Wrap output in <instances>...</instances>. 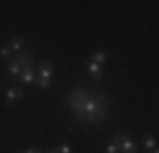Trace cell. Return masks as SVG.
<instances>
[{"label":"cell","instance_id":"9","mask_svg":"<svg viewBox=\"0 0 159 153\" xmlns=\"http://www.w3.org/2000/svg\"><path fill=\"white\" fill-rule=\"evenodd\" d=\"M142 148L146 151H152L154 148H157V140L154 135H151V133H146V135L142 136Z\"/></svg>","mask_w":159,"mask_h":153},{"label":"cell","instance_id":"18","mask_svg":"<svg viewBox=\"0 0 159 153\" xmlns=\"http://www.w3.org/2000/svg\"><path fill=\"white\" fill-rule=\"evenodd\" d=\"M146 153H152V151H146Z\"/></svg>","mask_w":159,"mask_h":153},{"label":"cell","instance_id":"13","mask_svg":"<svg viewBox=\"0 0 159 153\" xmlns=\"http://www.w3.org/2000/svg\"><path fill=\"white\" fill-rule=\"evenodd\" d=\"M36 83H37V87H39V89H43V90L51 89V80H46V78H37V80H36Z\"/></svg>","mask_w":159,"mask_h":153},{"label":"cell","instance_id":"2","mask_svg":"<svg viewBox=\"0 0 159 153\" xmlns=\"http://www.w3.org/2000/svg\"><path fill=\"white\" fill-rule=\"evenodd\" d=\"M113 145L119 148L120 153H137V150H139L137 143L132 141V138L127 133H122V131H119L113 136Z\"/></svg>","mask_w":159,"mask_h":153},{"label":"cell","instance_id":"10","mask_svg":"<svg viewBox=\"0 0 159 153\" xmlns=\"http://www.w3.org/2000/svg\"><path fill=\"white\" fill-rule=\"evenodd\" d=\"M107 53L103 51V49H97V51H93V55H92V61L93 63H97V65H100V67H103L105 63H107Z\"/></svg>","mask_w":159,"mask_h":153},{"label":"cell","instance_id":"14","mask_svg":"<svg viewBox=\"0 0 159 153\" xmlns=\"http://www.w3.org/2000/svg\"><path fill=\"white\" fill-rule=\"evenodd\" d=\"M105 153H120V151H119V148H117L115 145L110 143V145H107V146H105Z\"/></svg>","mask_w":159,"mask_h":153},{"label":"cell","instance_id":"3","mask_svg":"<svg viewBox=\"0 0 159 153\" xmlns=\"http://www.w3.org/2000/svg\"><path fill=\"white\" fill-rule=\"evenodd\" d=\"M22 99H24V92H22V89H20V87H17V85H14V87H10V89L7 90L5 101H3V106L9 107V106H12V104L20 102Z\"/></svg>","mask_w":159,"mask_h":153},{"label":"cell","instance_id":"15","mask_svg":"<svg viewBox=\"0 0 159 153\" xmlns=\"http://www.w3.org/2000/svg\"><path fill=\"white\" fill-rule=\"evenodd\" d=\"M59 150V153H71V146L68 143H64V145H61V146L58 148Z\"/></svg>","mask_w":159,"mask_h":153},{"label":"cell","instance_id":"8","mask_svg":"<svg viewBox=\"0 0 159 153\" xmlns=\"http://www.w3.org/2000/svg\"><path fill=\"white\" fill-rule=\"evenodd\" d=\"M20 72H22V65L16 58L10 60L9 65H7V75H9V78H17L20 75Z\"/></svg>","mask_w":159,"mask_h":153},{"label":"cell","instance_id":"7","mask_svg":"<svg viewBox=\"0 0 159 153\" xmlns=\"http://www.w3.org/2000/svg\"><path fill=\"white\" fill-rule=\"evenodd\" d=\"M86 68H88L90 76H92L95 82L102 80V76H103V67H100V65L93 63V61H88V63H86Z\"/></svg>","mask_w":159,"mask_h":153},{"label":"cell","instance_id":"17","mask_svg":"<svg viewBox=\"0 0 159 153\" xmlns=\"http://www.w3.org/2000/svg\"><path fill=\"white\" fill-rule=\"evenodd\" d=\"M48 153H59V150H49Z\"/></svg>","mask_w":159,"mask_h":153},{"label":"cell","instance_id":"6","mask_svg":"<svg viewBox=\"0 0 159 153\" xmlns=\"http://www.w3.org/2000/svg\"><path fill=\"white\" fill-rule=\"evenodd\" d=\"M14 58L22 65V68L32 67V65H34V53L32 51H19V53H16Z\"/></svg>","mask_w":159,"mask_h":153},{"label":"cell","instance_id":"16","mask_svg":"<svg viewBox=\"0 0 159 153\" xmlns=\"http://www.w3.org/2000/svg\"><path fill=\"white\" fill-rule=\"evenodd\" d=\"M24 153H41V150H39V148H36V146H31V148H27Z\"/></svg>","mask_w":159,"mask_h":153},{"label":"cell","instance_id":"5","mask_svg":"<svg viewBox=\"0 0 159 153\" xmlns=\"http://www.w3.org/2000/svg\"><path fill=\"white\" fill-rule=\"evenodd\" d=\"M17 78H19V82H20V83H25V85H31V83H34V80H36V72H34V67L22 68L20 75H19Z\"/></svg>","mask_w":159,"mask_h":153},{"label":"cell","instance_id":"1","mask_svg":"<svg viewBox=\"0 0 159 153\" xmlns=\"http://www.w3.org/2000/svg\"><path fill=\"white\" fill-rule=\"evenodd\" d=\"M107 109H108V99L105 94L88 95L83 104V112L76 116L83 122H102L107 119Z\"/></svg>","mask_w":159,"mask_h":153},{"label":"cell","instance_id":"12","mask_svg":"<svg viewBox=\"0 0 159 153\" xmlns=\"http://www.w3.org/2000/svg\"><path fill=\"white\" fill-rule=\"evenodd\" d=\"M10 58H12V49L9 46L0 48V60H10Z\"/></svg>","mask_w":159,"mask_h":153},{"label":"cell","instance_id":"4","mask_svg":"<svg viewBox=\"0 0 159 153\" xmlns=\"http://www.w3.org/2000/svg\"><path fill=\"white\" fill-rule=\"evenodd\" d=\"M37 75H39V78L51 80L54 76V65L49 60H43L39 63V68H37Z\"/></svg>","mask_w":159,"mask_h":153},{"label":"cell","instance_id":"11","mask_svg":"<svg viewBox=\"0 0 159 153\" xmlns=\"http://www.w3.org/2000/svg\"><path fill=\"white\" fill-rule=\"evenodd\" d=\"M22 44H24V39H22L20 36H14V37H10V41H9V48L12 49V53H19V51H20Z\"/></svg>","mask_w":159,"mask_h":153}]
</instances>
